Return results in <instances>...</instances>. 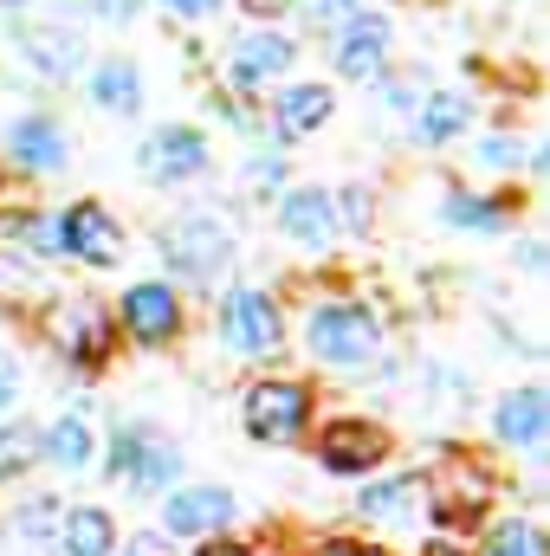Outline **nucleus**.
Listing matches in <instances>:
<instances>
[{
  "label": "nucleus",
  "mask_w": 550,
  "mask_h": 556,
  "mask_svg": "<svg viewBox=\"0 0 550 556\" xmlns=\"http://www.w3.org/2000/svg\"><path fill=\"white\" fill-rule=\"evenodd\" d=\"M91 453H98V433H91V420L78 415V408L39 433V459H52V466H65V472H85Z\"/></svg>",
  "instance_id": "obj_24"
},
{
  "label": "nucleus",
  "mask_w": 550,
  "mask_h": 556,
  "mask_svg": "<svg viewBox=\"0 0 550 556\" xmlns=\"http://www.w3.org/2000/svg\"><path fill=\"white\" fill-rule=\"evenodd\" d=\"M175 466H182V453H175L155 427H117V440H111V472H117L124 485L162 492V485L175 479Z\"/></svg>",
  "instance_id": "obj_8"
},
{
  "label": "nucleus",
  "mask_w": 550,
  "mask_h": 556,
  "mask_svg": "<svg viewBox=\"0 0 550 556\" xmlns=\"http://www.w3.org/2000/svg\"><path fill=\"white\" fill-rule=\"evenodd\" d=\"M52 247L78 266H117L124 260V227L111 220V207L98 201H72L59 220H52Z\"/></svg>",
  "instance_id": "obj_4"
},
{
  "label": "nucleus",
  "mask_w": 550,
  "mask_h": 556,
  "mask_svg": "<svg viewBox=\"0 0 550 556\" xmlns=\"http://www.w3.org/2000/svg\"><path fill=\"white\" fill-rule=\"evenodd\" d=\"M427 91H421V72H409V78H383V104L389 111H414Z\"/></svg>",
  "instance_id": "obj_30"
},
{
  "label": "nucleus",
  "mask_w": 550,
  "mask_h": 556,
  "mask_svg": "<svg viewBox=\"0 0 550 556\" xmlns=\"http://www.w3.org/2000/svg\"><path fill=\"white\" fill-rule=\"evenodd\" d=\"M124 330L137 337L142 350H162V343H175L182 337V298H175V285H162V278H142L124 291Z\"/></svg>",
  "instance_id": "obj_12"
},
{
  "label": "nucleus",
  "mask_w": 550,
  "mask_h": 556,
  "mask_svg": "<svg viewBox=\"0 0 550 556\" xmlns=\"http://www.w3.org/2000/svg\"><path fill=\"white\" fill-rule=\"evenodd\" d=\"M142 7H149V0H85V13H91V20H104V26H130Z\"/></svg>",
  "instance_id": "obj_31"
},
{
  "label": "nucleus",
  "mask_w": 550,
  "mask_h": 556,
  "mask_svg": "<svg viewBox=\"0 0 550 556\" xmlns=\"http://www.w3.org/2000/svg\"><path fill=\"white\" fill-rule=\"evenodd\" d=\"M59 498H26V505H13V518H7V531H0V544L7 556H46L52 551V538H59Z\"/></svg>",
  "instance_id": "obj_20"
},
{
  "label": "nucleus",
  "mask_w": 550,
  "mask_h": 556,
  "mask_svg": "<svg viewBox=\"0 0 550 556\" xmlns=\"http://www.w3.org/2000/svg\"><path fill=\"white\" fill-rule=\"evenodd\" d=\"M350 220V233H370V188H343V207H337V227Z\"/></svg>",
  "instance_id": "obj_33"
},
{
  "label": "nucleus",
  "mask_w": 550,
  "mask_h": 556,
  "mask_svg": "<svg viewBox=\"0 0 550 556\" xmlns=\"http://www.w3.org/2000/svg\"><path fill=\"white\" fill-rule=\"evenodd\" d=\"M330 111H337V91H330V85H311V78H304V85L278 91V98H273V124H266V130H273V149H278V142L311 137V130H324V124H330Z\"/></svg>",
  "instance_id": "obj_15"
},
{
  "label": "nucleus",
  "mask_w": 550,
  "mask_h": 556,
  "mask_svg": "<svg viewBox=\"0 0 550 556\" xmlns=\"http://www.w3.org/2000/svg\"><path fill=\"white\" fill-rule=\"evenodd\" d=\"M518 266H525V273H545V266H550L545 247H538V240H525V247H518Z\"/></svg>",
  "instance_id": "obj_36"
},
{
  "label": "nucleus",
  "mask_w": 550,
  "mask_h": 556,
  "mask_svg": "<svg viewBox=\"0 0 550 556\" xmlns=\"http://www.w3.org/2000/svg\"><path fill=\"white\" fill-rule=\"evenodd\" d=\"M304 7H311L317 20H350V13H357V0H304Z\"/></svg>",
  "instance_id": "obj_35"
},
{
  "label": "nucleus",
  "mask_w": 550,
  "mask_h": 556,
  "mask_svg": "<svg viewBox=\"0 0 550 556\" xmlns=\"http://www.w3.org/2000/svg\"><path fill=\"white\" fill-rule=\"evenodd\" d=\"M59 556H111V518L98 505H78L59 518Z\"/></svg>",
  "instance_id": "obj_25"
},
{
  "label": "nucleus",
  "mask_w": 550,
  "mask_h": 556,
  "mask_svg": "<svg viewBox=\"0 0 550 556\" xmlns=\"http://www.w3.org/2000/svg\"><path fill=\"white\" fill-rule=\"evenodd\" d=\"M479 162H486V168H518L525 149H518V137H486L479 142Z\"/></svg>",
  "instance_id": "obj_32"
},
{
  "label": "nucleus",
  "mask_w": 550,
  "mask_h": 556,
  "mask_svg": "<svg viewBox=\"0 0 550 556\" xmlns=\"http://www.w3.org/2000/svg\"><path fill=\"white\" fill-rule=\"evenodd\" d=\"M466 124H473L466 91H427V98L414 104V142H427V149H447Z\"/></svg>",
  "instance_id": "obj_22"
},
{
  "label": "nucleus",
  "mask_w": 550,
  "mask_h": 556,
  "mask_svg": "<svg viewBox=\"0 0 550 556\" xmlns=\"http://www.w3.org/2000/svg\"><path fill=\"white\" fill-rule=\"evenodd\" d=\"M137 168L155 188H182V181L208 175V137L188 130V124H162V130L137 149Z\"/></svg>",
  "instance_id": "obj_9"
},
{
  "label": "nucleus",
  "mask_w": 550,
  "mask_h": 556,
  "mask_svg": "<svg viewBox=\"0 0 550 556\" xmlns=\"http://www.w3.org/2000/svg\"><path fill=\"white\" fill-rule=\"evenodd\" d=\"M389 52H396V26L383 20V13H350V20H337V39H330V65L350 78V85H363V78H383V65H389Z\"/></svg>",
  "instance_id": "obj_6"
},
{
  "label": "nucleus",
  "mask_w": 550,
  "mask_h": 556,
  "mask_svg": "<svg viewBox=\"0 0 550 556\" xmlns=\"http://www.w3.org/2000/svg\"><path fill=\"white\" fill-rule=\"evenodd\" d=\"M155 7H168L175 20H214L221 13V0H155Z\"/></svg>",
  "instance_id": "obj_34"
},
{
  "label": "nucleus",
  "mask_w": 550,
  "mask_h": 556,
  "mask_svg": "<svg viewBox=\"0 0 550 556\" xmlns=\"http://www.w3.org/2000/svg\"><path fill=\"white\" fill-rule=\"evenodd\" d=\"M46 343L65 363H104L111 350V317L98 298H52L46 304Z\"/></svg>",
  "instance_id": "obj_5"
},
{
  "label": "nucleus",
  "mask_w": 550,
  "mask_h": 556,
  "mask_svg": "<svg viewBox=\"0 0 550 556\" xmlns=\"http://www.w3.org/2000/svg\"><path fill=\"white\" fill-rule=\"evenodd\" d=\"M124 556H168V544H162V538H130V551Z\"/></svg>",
  "instance_id": "obj_37"
},
{
  "label": "nucleus",
  "mask_w": 550,
  "mask_h": 556,
  "mask_svg": "<svg viewBox=\"0 0 550 556\" xmlns=\"http://www.w3.org/2000/svg\"><path fill=\"white\" fill-rule=\"evenodd\" d=\"M201 556H247V551H240V544H208Z\"/></svg>",
  "instance_id": "obj_40"
},
{
  "label": "nucleus",
  "mask_w": 550,
  "mask_h": 556,
  "mask_svg": "<svg viewBox=\"0 0 550 556\" xmlns=\"http://www.w3.org/2000/svg\"><path fill=\"white\" fill-rule=\"evenodd\" d=\"M421 498H427V479H414V472H402V479H383V485H363V498H357V511L370 518V525H414L421 518Z\"/></svg>",
  "instance_id": "obj_21"
},
{
  "label": "nucleus",
  "mask_w": 550,
  "mask_h": 556,
  "mask_svg": "<svg viewBox=\"0 0 550 556\" xmlns=\"http://www.w3.org/2000/svg\"><path fill=\"white\" fill-rule=\"evenodd\" d=\"M311 420V395L304 382H253L247 389V433L266 446H291Z\"/></svg>",
  "instance_id": "obj_7"
},
{
  "label": "nucleus",
  "mask_w": 550,
  "mask_h": 556,
  "mask_svg": "<svg viewBox=\"0 0 550 556\" xmlns=\"http://www.w3.org/2000/svg\"><path fill=\"white\" fill-rule=\"evenodd\" d=\"M240 188H253V194H285V188H291V181H285V162H278L273 149L253 155V162L240 168Z\"/></svg>",
  "instance_id": "obj_29"
},
{
  "label": "nucleus",
  "mask_w": 550,
  "mask_h": 556,
  "mask_svg": "<svg viewBox=\"0 0 550 556\" xmlns=\"http://www.w3.org/2000/svg\"><path fill=\"white\" fill-rule=\"evenodd\" d=\"M278 233L304 253H330L337 247V201L324 188H285L278 194Z\"/></svg>",
  "instance_id": "obj_13"
},
{
  "label": "nucleus",
  "mask_w": 550,
  "mask_h": 556,
  "mask_svg": "<svg viewBox=\"0 0 550 556\" xmlns=\"http://www.w3.org/2000/svg\"><path fill=\"white\" fill-rule=\"evenodd\" d=\"M234 511H240V498H234L227 485H182V492H168L162 525H168L175 538H214V531L234 525Z\"/></svg>",
  "instance_id": "obj_14"
},
{
  "label": "nucleus",
  "mask_w": 550,
  "mask_h": 556,
  "mask_svg": "<svg viewBox=\"0 0 550 556\" xmlns=\"http://www.w3.org/2000/svg\"><path fill=\"white\" fill-rule=\"evenodd\" d=\"M33 459H39V427H33V420H7V427H0V479L26 472Z\"/></svg>",
  "instance_id": "obj_26"
},
{
  "label": "nucleus",
  "mask_w": 550,
  "mask_h": 556,
  "mask_svg": "<svg viewBox=\"0 0 550 556\" xmlns=\"http://www.w3.org/2000/svg\"><path fill=\"white\" fill-rule=\"evenodd\" d=\"M486 556H545V538H538V525H525V518H505V525H492Z\"/></svg>",
  "instance_id": "obj_27"
},
{
  "label": "nucleus",
  "mask_w": 550,
  "mask_h": 556,
  "mask_svg": "<svg viewBox=\"0 0 550 556\" xmlns=\"http://www.w3.org/2000/svg\"><path fill=\"white\" fill-rule=\"evenodd\" d=\"M317 556H376V551H363V544H324Z\"/></svg>",
  "instance_id": "obj_39"
},
{
  "label": "nucleus",
  "mask_w": 550,
  "mask_h": 556,
  "mask_svg": "<svg viewBox=\"0 0 550 556\" xmlns=\"http://www.w3.org/2000/svg\"><path fill=\"white\" fill-rule=\"evenodd\" d=\"M492 433H499L505 446L538 453L545 433H550V395L545 389H512V395H499V408H492Z\"/></svg>",
  "instance_id": "obj_17"
},
{
  "label": "nucleus",
  "mask_w": 550,
  "mask_h": 556,
  "mask_svg": "<svg viewBox=\"0 0 550 556\" xmlns=\"http://www.w3.org/2000/svg\"><path fill=\"white\" fill-rule=\"evenodd\" d=\"M512 214H518V201L466 194V188H453V194L440 201V220H447V227H460V233H505V227H512Z\"/></svg>",
  "instance_id": "obj_23"
},
{
  "label": "nucleus",
  "mask_w": 550,
  "mask_h": 556,
  "mask_svg": "<svg viewBox=\"0 0 550 556\" xmlns=\"http://www.w3.org/2000/svg\"><path fill=\"white\" fill-rule=\"evenodd\" d=\"M162 260L188 285H214L227 273V260H234V233H227L221 214H182V220L162 227Z\"/></svg>",
  "instance_id": "obj_3"
},
{
  "label": "nucleus",
  "mask_w": 550,
  "mask_h": 556,
  "mask_svg": "<svg viewBox=\"0 0 550 556\" xmlns=\"http://www.w3.org/2000/svg\"><path fill=\"white\" fill-rule=\"evenodd\" d=\"M427 556H460V551H447V544H440V551H427Z\"/></svg>",
  "instance_id": "obj_41"
},
{
  "label": "nucleus",
  "mask_w": 550,
  "mask_h": 556,
  "mask_svg": "<svg viewBox=\"0 0 550 556\" xmlns=\"http://www.w3.org/2000/svg\"><path fill=\"white\" fill-rule=\"evenodd\" d=\"M0 7H33V0H0Z\"/></svg>",
  "instance_id": "obj_42"
},
{
  "label": "nucleus",
  "mask_w": 550,
  "mask_h": 556,
  "mask_svg": "<svg viewBox=\"0 0 550 556\" xmlns=\"http://www.w3.org/2000/svg\"><path fill=\"white\" fill-rule=\"evenodd\" d=\"M7 240H13L20 253H59V247H52V220H46V214H7Z\"/></svg>",
  "instance_id": "obj_28"
},
{
  "label": "nucleus",
  "mask_w": 550,
  "mask_h": 556,
  "mask_svg": "<svg viewBox=\"0 0 550 556\" xmlns=\"http://www.w3.org/2000/svg\"><path fill=\"white\" fill-rule=\"evenodd\" d=\"M85 98H91L104 117H137V111H142L137 59H98V65H91V78H85Z\"/></svg>",
  "instance_id": "obj_19"
},
{
  "label": "nucleus",
  "mask_w": 550,
  "mask_h": 556,
  "mask_svg": "<svg viewBox=\"0 0 550 556\" xmlns=\"http://www.w3.org/2000/svg\"><path fill=\"white\" fill-rule=\"evenodd\" d=\"M383 453H389V433L370 427V420H337V427H324V440H317L324 472H370Z\"/></svg>",
  "instance_id": "obj_16"
},
{
  "label": "nucleus",
  "mask_w": 550,
  "mask_h": 556,
  "mask_svg": "<svg viewBox=\"0 0 550 556\" xmlns=\"http://www.w3.org/2000/svg\"><path fill=\"white\" fill-rule=\"evenodd\" d=\"M13 52H20L39 78H52V85H65V78L85 72V33H78V26H59V20L13 26Z\"/></svg>",
  "instance_id": "obj_10"
},
{
  "label": "nucleus",
  "mask_w": 550,
  "mask_h": 556,
  "mask_svg": "<svg viewBox=\"0 0 550 556\" xmlns=\"http://www.w3.org/2000/svg\"><path fill=\"white\" fill-rule=\"evenodd\" d=\"M221 343L240 356V363H273L285 350V311H278L273 291L260 285H234L221 298Z\"/></svg>",
  "instance_id": "obj_2"
},
{
  "label": "nucleus",
  "mask_w": 550,
  "mask_h": 556,
  "mask_svg": "<svg viewBox=\"0 0 550 556\" xmlns=\"http://www.w3.org/2000/svg\"><path fill=\"white\" fill-rule=\"evenodd\" d=\"M304 350H311L324 369L363 376V369H376V356H383V324H376L370 304L330 298V304L311 311V324H304Z\"/></svg>",
  "instance_id": "obj_1"
},
{
  "label": "nucleus",
  "mask_w": 550,
  "mask_h": 556,
  "mask_svg": "<svg viewBox=\"0 0 550 556\" xmlns=\"http://www.w3.org/2000/svg\"><path fill=\"white\" fill-rule=\"evenodd\" d=\"M7 149H13V162L33 168V175H52V168H65V155H72V149H65V130H59L52 117H39V111L7 124Z\"/></svg>",
  "instance_id": "obj_18"
},
{
  "label": "nucleus",
  "mask_w": 550,
  "mask_h": 556,
  "mask_svg": "<svg viewBox=\"0 0 550 556\" xmlns=\"http://www.w3.org/2000/svg\"><path fill=\"white\" fill-rule=\"evenodd\" d=\"M13 395H20V389H13V369L0 363V408H13Z\"/></svg>",
  "instance_id": "obj_38"
},
{
  "label": "nucleus",
  "mask_w": 550,
  "mask_h": 556,
  "mask_svg": "<svg viewBox=\"0 0 550 556\" xmlns=\"http://www.w3.org/2000/svg\"><path fill=\"white\" fill-rule=\"evenodd\" d=\"M291 59H298V39H285L273 26H253V33H234V46H227V78H234V91H253V85L285 78Z\"/></svg>",
  "instance_id": "obj_11"
}]
</instances>
